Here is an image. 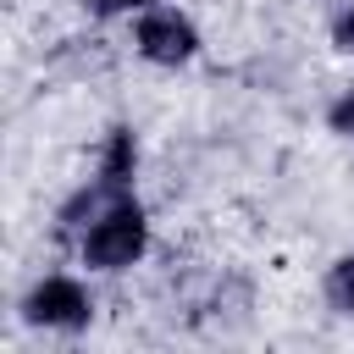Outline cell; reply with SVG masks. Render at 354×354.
<instances>
[{
    "label": "cell",
    "mask_w": 354,
    "mask_h": 354,
    "mask_svg": "<svg viewBox=\"0 0 354 354\" xmlns=\"http://www.w3.org/2000/svg\"><path fill=\"white\" fill-rule=\"evenodd\" d=\"M144 249H149V216H144V205H138L133 194L111 199V205L77 232V254H83V266H94V271H127V266L144 260Z\"/></svg>",
    "instance_id": "6da1fadb"
},
{
    "label": "cell",
    "mask_w": 354,
    "mask_h": 354,
    "mask_svg": "<svg viewBox=\"0 0 354 354\" xmlns=\"http://www.w3.org/2000/svg\"><path fill=\"white\" fill-rule=\"evenodd\" d=\"M22 321L44 326V332H83L94 321V299H88V288L77 277L55 271V277H39L22 293Z\"/></svg>",
    "instance_id": "7a4b0ae2"
},
{
    "label": "cell",
    "mask_w": 354,
    "mask_h": 354,
    "mask_svg": "<svg viewBox=\"0 0 354 354\" xmlns=\"http://www.w3.org/2000/svg\"><path fill=\"white\" fill-rule=\"evenodd\" d=\"M133 50H138L149 66H188V61L199 55V28H194V17L177 11V6H149V11H138V22H133Z\"/></svg>",
    "instance_id": "3957f363"
},
{
    "label": "cell",
    "mask_w": 354,
    "mask_h": 354,
    "mask_svg": "<svg viewBox=\"0 0 354 354\" xmlns=\"http://www.w3.org/2000/svg\"><path fill=\"white\" fill-rule=\"evenodd\" d=\"M94 177L111 183V188H133V177H138V138H133V127H111L105 133L100 160H94Z\"/></svg>",
    "instance_id": "277c9868"
},
{
    "label": "cell",
    "mask_w": 354,
    "mask_h": 354,
    "mask_svg": "<svg viewBox=\"0 0 354 354\" xmlns=\"http://www.w3.org/2000/svg\"><path fill=\"white\" fill-rule=\"evenodd\" d=\"M321 299H326L332 315H354V249L337 254V260L326 266V277H321Z\"/></svg>",
    "instance_id": "5b68a950"
},
{
    "label": "cell",
    "mask_w": 354,
    "mask_h": 354,
    "mask_svg": "<svg viewBox=\"0 0 354 354\" xmlns=\"http://www.w3.org/2000/svg\"><path fill=\"white\" fill-rule=\"evenodd\" d=\"M149 6H160V0H83V11L100 17V22H111V17H138V11H149Z\"/></svg>",
    "instance_id": "8992f818"
},
{
    "label": "cell",
    "mask_w": 354,
    "mask_h": 354,
    "mask_svg": "<svg viewBox=\"0 0 354 354\" xmlns=\"http://www.w3.org/2000/svg\"><path fill=\"white\" fill-rule=\"evenodd\" d=\"M326 127H332V133H343V138H354V88H343V94L332 100V111H326Z\"/></svg>",
    "instance_id": "52a82bcc"
},
{
    "label": "cell",
    "mask_w": 354,
    "mask_h": 354,
    "mask_svg": "<svg viewBox=\"0 0 354 354\" xmlns=\"http://www.w3.org/2000/svg\"><path fill=\"white\" fill-rule=\"evenodd\" d=\"M332 44H337V50H354V6L332 22Z\"/></svg>",
    "instance_id": "ba28073f"
}]
</instances>
